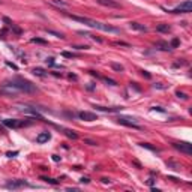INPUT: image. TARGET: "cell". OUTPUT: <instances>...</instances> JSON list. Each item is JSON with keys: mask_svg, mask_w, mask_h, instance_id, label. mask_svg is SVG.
Segmentation results:
<instances>
[{"mask_svg": "<svg viewBox=\"0 0 192 192\" xmlns=\"http://www.w3.org/2000/svg\"><path fill=\"white\" fill-rule=\"evenodd\" d=\"M117 122H119L120 125H123V126H128V128H134V129H141V126H140V125H137L134 120H129V119H126V117H119V119H117Z\"/></svg>", "mask_w": 192, "mask_h": 192, "instance_id": "52a82bcc", "label": "cell"}, {"mask_svg": "<svg viewBox=\"0 0 192 192\" xmlns=\"http://www.w3.org/2000/svg\"><path fill=\"white\" fill-rule=\"evenodd\" d=\"M98 3L102 5V6H107V8H114V9L120 8V3L114 2V0H98Z\"/></svg>", "mask_w": 192, "mask_h": 192, "instance_id": "9c48e42d", "label": "cell"}, {"mask_svg": "<svg viewBox=\"0 0 192 192\" xmlns=\"http://www.w3.org/2000/svg\"><path fill=\"white\" fill-rule=\"evenodd\" d=\"M153 111H161V113H164V110L161 108V107H153Z\"/></svg>", "mask_w": 192, "mask_h": 192, "instance_id": "d6a6232c", "label": "cell"}, {"mask_svg": "<svg viewBox=\"0 0 192 192\" xmlns=\"http://www.w3.org/2000/svg\"><path fill=\"white\" fill-rule=\"evenodd\" d=\"M140 146H141V147L149 149V150H152V152H158V149H156V147H153V146H150L149 143H140Z\"/></svg>", "mask_w": 192, "mask_h": 192, "instance_id": "ac0fdd59", "label": "cell"}, {"mask_svg": "<svg viewBox=\"0 0 192 192\" xmlns=\"http://www.w3.org/2000/svg\"><path fill=\"white\" fill-rule=\"evenodd\" d=\"M33 74H35V75H38V77H45L47 75L45 71H44V69H41V68H35L33 69Z\"/></svg>", "mask_w": 192, "mask_h": 192, "instance_id": "e0dca14e", "label": "cell"}, {"mask_svg": "<svg viewBox=\"0 0 192 192\" xmlns=\"http://www.w3.org/2000/svg\"><path fill=\"white\" fill-rule=\"evenodd\" d=\"M173 14H189L192 12V2L191 0H185L182 5H179L177 8H174L173 11H170Z\"/></svg>", "mask_w": 192, "mask_h": 192, "instance_id": "3957f363", "label": "cell"}, {"mask_svg": "<svg viewBox=\"0 0 192 192\" xmlns=\"http://www.w3.org/2000/svg\"><path fill=\"white\" fill-rule=\"evenodd\" d=\"M170 47H179V39H173V42H171V45H170Z\"/></svg>", "mask_w": 192, "mask_h": 192, "instance_id": "d4e9b609", "label": "cell"}, {"mask_svg": "<svg viewBox=\"0 0 192 192\" xmlns=\"http://www.w3.org/2000/svg\"><path fill=\"white\" fill-rule=\"evenodd\" d=\"M111 68H113L114 71H119V72H122V71H123V66H122V65H119V63H111Z\"/></svg>", "mask_w": 192, "mask_h": 192, "instance_id": "44dd1931", "label": "cell"}, {"mask_svg": "<svg viewBox=\"0 0 192 192\" xmlns=\"http://www.w3.org/2000/svg\"><path fill=\"white\" fill-rule=\"evenodd\" d=\"M53 5H56V6H62V8H68L69 5L66 2H63V0H51Z\"/></svg>", "mask_w": 192, "mask_h": 192, "instance_id": "2e32d148", "label": "cell"}, {"mask_svg": "<svg viewBox=\"0 0 192 192\" xmlns=\"http://www.w3.org/2000/svg\"><path fill=\"white\" fill-rule=\"evenodd\" d=\"M41 180H44V182H47V183H51V185H57L59 183L56 179H50V177H41Z\"/></svg>", "mask_w": 192, "mask_h": 192, "instance_id": "ffe728a7", "label": "cell"}, {"mask_svg": "<svg viewBox=\"0 0 192 192\" xmlns=\"http://www.w3.org/2000/svg\"><path fill=\"white\" fill-rule=\"evenodd\" d=\"M170 30H171V27H170L168 24H159V26H156V32H161V33H168Z\"/></svg>", "mask_w": 192, "mask_h": 192, "instance_id": "9a60e30c", "label": "cell"}, {"mask_svg": "<svg viewBox=\"0 0 192 192\" xmlns=\"http://www.w3.org/2000/svg\"><path fill=\"white\" fill-rule=\"evenodd\" d=\"M116 45H123V47H129V44H126V42H120V41H117V42H114Z\"/></svg>", "mask_w": 192, "mask_h": 192, "instance_id": "f546056e", "label": "cell"}, {"mask_svg": "<svg viewBox=\"0 0 192 192\" xmlns=\"http://www.w3.org/2000/svg\"><path fill=\"white\" fill-rule=\"evenodd\" d=\"M177 96H179V98H182V99H188V95L183 93V92H177Z\"/></svg>", "mask_w": 192, "mask_h": 192, "instance_id": "cb8c5ba5", "label": "cell"}, {"mask_svg": "<svg viewBox=\"0 0 192 192\" xmlns=\"http://www.w3.org/2000/svg\"><path fill=\"white\" fill-rule=\"evenodd\" d=\"M24 186H30V185L27 182H24V180H12V182L6 183L8 189H21V188H24Z\"/></svg>", "mask_w": 192, "mask_h": 192, "instance_id": "8992f818", "label": "cell"}, {"mask_svg": "<svg viewBox=\"0 0 192 192\" xmlns=\"http://www.w3.org/2000/svg\"><path fill=\"white\" fill-rule=\"evenodd\" d=\"M78 117L81 120H86V122H93V120L98 119V116H96L95 113H90V111H80Z\"/></svg>", "mask_w": 192, "mask_h": 192, "instance_id": "ba28073f", "label": "cell"}, {"mask_svg": "<svg viewBox=\"0 0 192 192\" xmlns=\"http://www.w3.org/2000/svg\"><path fill=\"white\" fill-rule=\"evenodd\" d=\"M47 63H48V65H50V66H53V65H54V59H53V57L47 59Z\"/></svg>", "mask_w": 192, "mask_h": 192, "instance_id": "83f0119b", "label": "cell"}, {"mask_svg": "<svg viewBox=\"0 0 192 192\" xmlns=\"http://www.w3.org/2000/svg\"><path fill=\"white\" fill-rule=\"evenodd\" d=\"M129 26H131V29H134V30L147 32V27H146V26H143V24H140V23H135V21H132V23H131Z\"/></svg>", "mask_w": 192, "mask_h": 192, "instance_id": "7c38bea8", "label": "cell"}, {"mask_svg": "<svg viewBox=\"0 0 192 192\" xmlns=\"http://www.w3.org/2000/svg\"><path fill=\"white\" fill-rule=\"evenodd\" d=\"M3 87H9V89H14L17 92H24V93H35L36 92V86L33 83H30L29 80H24L21 77H14L5 81Z\"/></svg>", "mask_w": 192, "mask_h": 192, "instance_id": "6da1fadb", "label": "cell"}, {"mask_svg": "<svg viewBox=\"0 0 192 192\" xmlns=\"http://www.w3.org/2000/svg\"><path fill=\"white\" fill-rule=\"evenodd\" d=\"M3 125H5V126H8V128H14V129H17V128L26 126V125H29V123H27V122H24V120H17V119H6V120H3Z\"/></svg>", "mask_w": 192, "mask_h": 192, "instance_id": "277c9868", "label": "cell"}, {"mask_svg": "<svg viewBox=\"0 0 192 192\" xmlns=\"http://www.w3.org/2000/svg\"><path fill=\"white\" fill-rule=\"evenodd\" d=\"M69 18H72L74 21H78V23H83L89 26L92 29H98V30H102V32H108V33H120V30L117 27H113L110 24H104V23H99V21H95L92 18H87V17H78V15H69Z\"/></svg>", "mask_w": 192, "mask_h": 192, "instance_id": "7a4b0ae2", "label": "cell"}, {"mask_svg": "<svg viewBox=\"0 0 192 192\" xmlns=\"http://www.w3.org/2000/svg\"><path fill=\"white\" fill-rule=\"evenodd\" d=\"M173 147L185 155H192V144H189V143H174Z\"/></svg>", "mask_w": 192, "mask_h": 192, "instance_id": "5b68a950", "label": "cell"}, {"mask_svg": "<svg viewBox=\"0 0 192 192\" xmlns=\"http://www.w3.org/2000/svg\"><path fill=\"white\" fill-rule=\"evenodd\" d=\"M96 110L99 111H108V113H116V111H120L122 107H101V105H95Z\"/></svg>", "mask_w": 192, "mask_h": 192, "instance_id": "8fae6325", "label": "cell"}, {"mask_svg": "<svg viewBox=\"0 0 192 192\" xmlns=\"http://www.w3.org/2000/svg\"><path fill=\"white\" fill-rule=\"evenodd\" d=\"M81 183H90V179H87V177H81V180H80Z\"/></svg>", "mask_w": 192, "mask_h": 192, "instance_id": "4dcf8cb0", "label": "cell"}, {"mask_svg": "<svg viewBox=\"0 0 192 192\" xmlns=\"http://www.w3.org/2000/svg\"><path fill=\"white\" fill-rule=\"evenodd\" d=\"M62 131H63V134H65L66 137L72 138V140H77V138H78L77 132H74V131H71V129H65V128H62Z\"/></svg>", "mask_w": 192, "mask_h": 192, "instance_id": "5bb4252c", "label": "cell"}, {"mask_svg": "<svg viewBox=\"0 0 192 192\" xmlns=\"http://www.w3.org/2000/svg\"><path fill=\"white\" fill-rule=\"evenodd\" d=\"M47 32H48V33H50V35H54L56 38H60V39H63V38H65V35H63V33H59V32H54V30H48V29H47Z\"/></svg>", "mask_w": 192, "mask_h": 192, "instance_id": "d6986e66", "label": "cell"}, {"mask_svg": "<svg viewBox=\"0 0 192 192\" xmlns=\"http://www.w3.org/2000/svg\"><path fill=\"white\" fill-rule=\"evenodd\" d=\"M12 30H14V32H15V33H17V35H20V33H21V30L17 27V26H14V24H12Z\"/></svg>", "mask_w": 192, "mask_h": 192, "instance_id": "f1b7e54d", "label": "cell"}, {"mask_svg": "<svg viewBox=\"0 0 192 192\" xmlns=\"http://www.w3.org/2000/svg\"><path fill=\"white\" fill-rule=\"evenodd\" d=\"M102 182H104V183H110V179H107V177H104V179H102Z\"/></svg>", "mask_w": 192, "mask_h": 192, "instance_id": "e575fe53", "label": "cell"}, {"mask_svg": "<svg viewBox=\"0 0 192 192\" xmlns=\"http://www.w3.org/2000/svg\"><path fill=\"white\" fill-rule=\"evenodd\" d=\"M141 75H143V77H146V78H150V77H152L147 71H141Z\"/></svg>", "mask_w": 192, "mask_h": 192, "instance_id": "4316f807", "label": "cell"}, {"mask_svg": "<svg viewBox=\"0 0 192 192\" xmlns=\"http://www.w3.org/2000/svg\"><path fill=\"white\" fill-rule=\"evenodd\" d=\"M102 80L107 83V84H110V86H117V83L114 81V80H111V78H107V77H102Z\"/></svg>", "mask_w": 192, "mask_h": 192, "instance_id": "7402d4cb", "label": "cell"}, {"mask_svg": "<svg viewBox=\"0 0 192 192\" xmlns=\"http://www.w3.org/2000/svg\"><path fill=\"white\" fill-rule=\"evenodd\" d=\"M32 42H38V44H47L44 39H39V38H33V39H32Z\"/></svg>", "mask_w": 192, "mask_h": 192, "instance_id": "603a6c76", "label": "cell"}, {"mask_svg": "<svg viewBox=\"0 0 192 192\" xmlns=\"http://www.w3.org/2000/svg\"><path fill=\"white\" fill-rule=\"evenodd\" d=\"M50 140H51V134H50V132H41V134L36 137V143H39V144L48 143Z\"/></svg>", "mask_w": 192, "mask_h": 192, "instance_id": "30bf717a", "label": "cell"}, {"mask_svg": "<svg viewBox=\"0 0 192 192\" xmlns=\"http://www.w3.org/2000/svg\"><path fill=\"white\" fill-rule=\"evenodd\" d=\"M17 155H18V152H8V153H6V156L12 158V156H17Z\"/></svg>", "mask_w": 192, "mask_h": 192, "instance_id": "484cf974", "label": "cell"}, {"mask_svg": "<svg viewBox=\"0 0 192 192\" xmlns=\"http://www.w3.org/2000/svg\"><path fill=\"white\" fill-rule=\"evenodd\" d=\"M155 47L161 48V50H164V51H168V50H171V47H170V44H167V42H164V41H158L156 44H155Z\"/></svg>", "mask_w": 192, "mask_h": 192, "instance_id": "4fadbf2b", "label": "cell"}, {"mask_svg": "<svg viewBox=\"0 0 192 192\" xmlns=\"http://www.w3.org/2000/svg\"><path fill=\"white\" fill-rule=\"evenodd\" d=\"M86 143H87V144H90V146H96V144H98L96 141H92V140H86Z\"/></svg>", "mask_w": 192, "mask_h": 192, "instance_id": "1f68e13d", "label": "cell"}, {"mask_svg": "<svg viewBox=\"0 0 192 192\" xmlns=\"http://www.w3.org/2000/svg\"><path fill=\"white\" fill-rule=\"evenodd\" d=\"M53 159H54V161H56V162H57V161H60V158H59V156H57V155H53Z\"/></svg>", "mask_w": 192, "mask_h": 192, "instance_id": "836d02e7", "label": "cell"}]
</instances>
